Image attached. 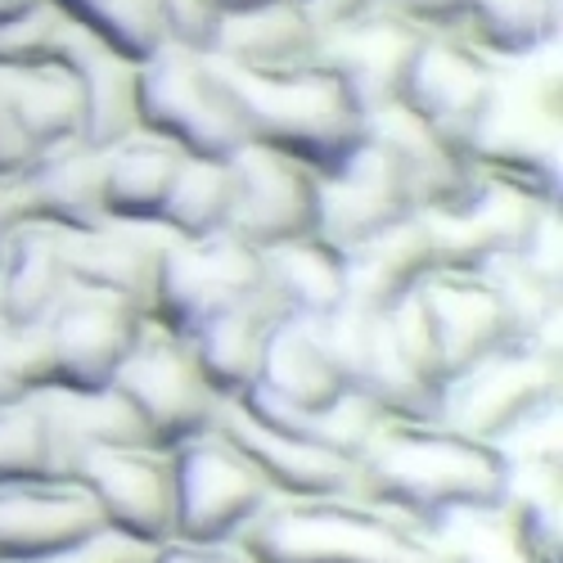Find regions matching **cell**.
Here are the masks:
<instances>
[{"label":"cell","instance_id":"1","mask_svg":"<svg viewBox=\"0 0 563 563\" xmlns=\"http://www.w3.org/2000/svg\"><path fill=\"white\" fill-rule=\"evenodd\" d=\"M505 487V451L442 424V419H433V424L388 419L379 438L356 460V496L401 514L424 532H433L460 509L500 505Z\"/></svg>","mask_w":563,"mask_h":563},{"label":"cell","instance_id":"2","mask_svg":"<svg viewBox=\"0 0 563 563\" xmlns=\"http://www.w3.org/2000/svg\"><path fill=\"white\" fill-rule=\"evenodd\" d=\"M234 550L249 563H442L433 532L361 496L271 500Z\"/></svg>","mask_w":563,"mask_h":563},{"label":"cell","instance_id":"3","mask_svg":"<svg viewBox=\"0 0 563 563\" xmlns=\"http://www.w3.org/2000/svg\"><path fill=\"white\" fill-rule=\"evenodd\" d=\"M221 64V59H217ZM225 68V64H221ZM240 90L249 118V140L307 163L316 176H330L347 163L369 135V113L330 64H307L294 73H240L225 68Z\"/></svg>","mask_w":563,"mask_h":563},{"label":"cell","instance_id":"4","mask_svg":"<svg viewBox=\"0 0 563 563\" xmlns=\"http://www.w3.org/2000/svg\"><path fill=\"white\" fill-rule=\"evenodd\" d=\"M468 154H474V163L492 180H509L545 203L563 199L554 45L500 64L492 104H487L474 140H468Z\"/></svg>","mask_w":563,"mask_h":563},{"label":"cell","instance_id":"5","mask_svg":"<svg viewBox=\"0 0 563 563\" xmlns=\"http://www.w3.org/2000/svg\"><path fill=\"white\" fill-rule=\"evenodd\" d=\"M140 131L185 158H234L249 145V118L225 68L180 45H163L140 64Z\"/></svg>","mask_w":563,"mask_h":563},{"label":"cell","instance_id":"6","mask_svg":"<svg viewBox=\"0 0 563 563\" xmlns=\"http://www.w3.org/2000/svg\"><path fill=\"white\" fill-rule=\"evenodd\" d=\"M550 410H559V343H509L455 374L442 393V424L492 446Z\"/></svg>","mask_w":563,"mask_h":563},{"label":"cell","instance_id":"7","mask_svg":"<svg viewBox=\"0 0 563 563\" xmlns=\"http://www.w3.org/2000/svg\"><path fill=\"white\" fill-rule=\"evenodd\" d=\"M113 388L131 401L150 442L163 451L217 429L221 397L203 379V369L190 352V339L163 330L154 320L145 324L140 343L113 374Z\"/></svg>","mask_w":563,"mask_h":563},{"label":"cell","instance_id":"8","mask_svg":"<svg viewBox=\"0 0 563 563\" xmlns=\"http://www.w3.org/2000/svg\"><path fill=\"white\" fill-rule=\"evenodd\" d=\"M176 537L185 545H234L257 514L275 500L257 468L217 429L172 446Z\"/></svg>","mask_w":563,"mask_h":563},{"label":"cell","instance_id":"9","mask_svg":"<svg viewBox=\"0 0 563 563\" xmlns=\"http://www.w3.org/2000/svg\"><path fill=\"white\" fill-rule=\"evenodd\" d=\"M77 483L90 492L109 532L140 550H163L176 537L172 451L163 446H90L77 455Z\"/></svg>","mask_w":563,"mask_h":563},{"label":"cell","instance_id":"10","mask_svg":"<svg viewBox=\"0 0 563 563\" xmlns=\"http://www.w3.org/2000/svg\"><path fill=\"white\" fill-rule=\"evenodd\" d=\"M257 289H262V253L244 244L234 230L208 234V240H172L150 320L190 339L203 320L244 302Z\"/></svg>","mask_w":563,"mask_h":563},{"label":"cell","instance_id":"11","mask_svg":"<svg viewBox=\"0 0 563 563\" xmlns=\"http://www.w3.org/2000/svg\"><path fill=\"white\" fill-rule=\"evenodd\" d=\"M150 316L135 302L104 294V289H81L73 285L64 302L51 311L45 347H51V374L59 393H96L109 388L131 347L145 334Z\"/></svg>","mask_w":563,"mask_h":563},{"label":"cell","instance_id":"12","mask_svg":"<svg viewBox=\"0 0 563 563\" xmlns=\"http://www.w3.org/2000/svg\"><path fill=\"white\" fill-rule=\"evenodd\" d=\"M424 221L438 266L455 271H487L500 257H523L537 234L559 217V203H545L509 180L483 185V195L464 212H415Z\"/></svg>","mask_w":563,"mask_h":563},{"label":"cell","instance_id":"13","mask_svg":"<svg viewBox=\"0 0 563 563\" xmlns=\"http://www.w3.org/2000/svg\"><path fill=\"white\" fill-rule=\"evenodd\" d=\"M234 172V208L230 230L257 253L316 234V208H320V176L266 145H249L230 158Z\"/></svg>","mask_w":563,"mask_h":563},{"label":"cell","instance_id":"14","mask_svg":"<svg viewBox=\"0 0 563 563\" xmlns=\"http://www.w3.org/2000/svg\"><path fill=\"white\" fill-rule=\"evenodd\" d=\"M415 217V195L397 167V158L365 135V145L339 163L330 176H320V208L316 234L330 240L339 253L361 249L374 234H384Z\"/></svg>","mask_w":563,"mask_h":563},{"label":"cell","instance_id":"15","mask_svg":"<svg viewBox=\"0 0 563 563\" xmlns=\"http://www.w3.org/2000/svg\"><path fill=\"white\" fill-rule=\"evenodd\" d=\"M104 221V154L86 145L36 154L23 172L0 180V230L55 225L81 234Z\"/></svg>","mask_w":563,"mask_h":563},{"label":"cell","instance_id":"16","mask_svg":"<svg viewBox=\"0 0 563 563\" xmlns=\"http://www.w3.org/2000/svg\"><path fill=\"white\" fill-rule=\"evenodd\" d=\"M415 298L429 316L438 365H442L446 384L455 374H464L468 365H478L483 356L519 343L514 339V320H509L496 285L487 279V271L438 266L424 285L415 289Z\"/></svg>","mask_w":563,"mask_h":563},{"label":"cell","instance_id":"17","mask_svg":"<svg viewBox=\"0 0 563 563\" xmlns=\"http://www.w3.org/2000/svg\"><path fill=\"white\" fill-rule=\"evenodd\" d=\"M369 135L397 158L415 195V212H464L483 195L487 176L474 163V154H468V145L442 135L406 104H388L379 113H369Z\"/></svg>","mask_w":563,"mask_h":563},{"label":"cell","instance_id":"18","mask_svg":"<svg viewBox=\"0 0 563 563\" xmlns=\"http://www.w3.org/2000/svg\"><path fill=\"white\" fill-rule=\"evenodd\" d=\"M496 73H500V59L474 51V45H464L455 36H424L401 104L429 126H438L442 135L468 145L492 104Z\"/></svg>","mask_w":563,"mask_h":563},{"label":"cell","instance_id":"19","mask_svg":"<svg viewBox=\"0 0 563 563\" xmlns=\"http://www.w3.org/2000/svg\"><path fill=\"white\" fill-rule=\"evenodd\" d=\"M419 45H424L419 27L384 10H365L361 19L324 27L320 59L347 81V90L361 100L365 113H379L388 104H401Z\"/></svg>","mask_w":563,"mask_h":563},{"label":"cell","instance_id":"20","mask_svg":"<svg viewBox=\"0 0 563 563\" xmlns=\"http://www.w3.org/2000/svg\"><path fill=\"white\" fill-rule=\"evenodd\" d=\"M167 249L172 230L158 221H104L96 230L68 234V275L81 289L118 294L150 316Z\"/></svg>","mask_w":563,"mask_h":563},{"label":"cell","instance_id":"21","mask_svg":"<svg viewBox=\"0 0 563 563\" xmlns=\"http://www.w3.org/2000/svg\"><path fill=\"white\" fill-rule=\"evenodd\" d=\"M217 433L240 451L275 500H307V496H356V464L330 451H316L307 442H294L257 424L234 401H221L217 410Z\"/></svg>","mask_w":563,"mask_h":563},{"label":"cell","instance_id":"22","mask_svg":"<svg viewBox=\"0 0 563 563\" xmlns=\"http://www.w3.org/2000/svg\"><path fill=\"white\" fill-rule=\"evenodd\" d=\"M324 23L311 0H262L221 19L212 59L240 73H294L320 64Z\"/></svg>","mask_w":563,"mask_h":563},{"label":"cell","instance_id":"23","mask_svg":"<svg viewBox=\"0 0 563 563\" xmlns=\"http://www.w3.org/2000/svg\"><path fill=\"white\" fill-rule=\"evenodd\" d=\"M104 528L81 483L0 487V559H45L96 541Z\"/></svg>","mask_w":563,"mask_h":563},{"label":"cell","instance_id":"24","mask_svg":"<svg viewBox=\"0 0 563 563\" xmlns=\"http://www.w3.org/2000/svg\"><path fill=\"white\" fill-rule=\"evenodd\" d=\"M73 289L68 275V230L55 225H10L0 230V324L32 330Z\"/></svg>","mask_w":563,"mask_h":563},{"label":"cell","instance_id":"25","mask_svg":"<svg viewBox=\"0 0 563 563\" xmlns=\"http://www.w3.org/2000/svg\"><path fill=\"white\" fill-rule=\"evenodd\" d=\"M279 320H289V316L279 311V302L262 285L257 294L217 311L212 320H203L190 334V352H195L203 379L212 384V393L221 401L244 397L262 379V356H266L271 330Z\"/></svg>","mask_w":563,"mask_h":563},{"label":"cell","instance_id":"26","mask_svg":"<svg viewBox=\"0 0 563 563\" xmlns=\"http://www.w3.org/2000/svg\"><path fill=\"white\" fill-rule=\"evenodd\" d=\"M64 59L77 68L81 81V104H86L81 145L109 154L126 145L131 135H140V64L109 51L96 36H86L81 27H73Z\"/></svg>","mask_w":563,"mask_h":563},{"label":"cell","instance_id":"27","mask_svg":"<svg viewBox=\"0 0 563 563\" xmlns=\"http://www.w3.org/2000/svg\"><path fill=\"white\" fill-rule=\"evenodd\" d=\"M234 406H240L244 415H253L257 424L275 429V433H285L294 442H307L316 451L343 455L352 464L365 455V446L379 438V429L388 424V415L369 397H361L356 388H347L334 406H324V410H298V406L279 401V397H271L266 388L253 384L244 397H234Z\"/></svg>","mask_w":563,"mask_h":563},{"label":"cell","instance_id":"28","mask_svg":"<svg viewBox=\"0 0 563 563\" xmlns=\"http://www.w3.org/2000/svg\"><path fill=\"white\" fill-rule=\"evenodd\" d=\"M0 90H5L10 113L27 135L32 154L81 145V122H86L81 81L64 55L36 68H0Z\"/></svg>","mask_w":563,"mask_h":563},{"label":"cell","instance_id":"29","mask_svg":"<svg viewBox=\"0 0 563 563\" xmlns=\"http://www.w3.org/2000/svg\"><path fill=\"white\" fill-rule=\"evenodd\" d=\"M438 271L433 240L419 217L374 234L347 253V298L369 311H393Z\"/></svg>","mask_w":563,"mask_h":563},{"label":"cell","instance_id":"30","mask_svg":"<svg viewBox=\"0 0 563 563\" xmlns=\"http://www.w3.org/2000/svg\"><path fill=\"white\" fill-rule=\"evenodd\" d=\"M262 285L289 320H324L347 302V253L320 234L262 253Z\"/></svg>","mask_w":563,"mask_h":563},{"label":"cell","instance_id":"31","mask_svg":"<svg viewBox=\"0 0 563 563\" xmlns=\"http://www.w3.org/2000/svg\"><path fill=\"white\" fill-rule=\"evenodd\" d=\"M81 446L68 438L45 393L0 406V487L77 483Z\"/></svg>","mask_w":563,"mask_h":563},{"label":"cell","instance_id":"32","mask_svg":"<svg viewBox=\"0 0 563 563\" xmlns=\"http://www.w3.org/2000/svg\"><path fill=\"white\" fill-rule=\"evenodd\" d=\"M257 388L298 410H324L347 393V374L324 347L316 320H279L262 356Z\"/></svg>","mask_w":563,"mask_h":563},{"label":"cell","instance_id":"33","mask_svg":"<svg viewBox=\"0 0 563 563\" xmlns=\"http://www.w3.org/2000/svg\"><path fill=\"white\" fill-rule=\"evenodd\" d=\"M185 154L158 135H131L104 154V217L109 221H158L176 185Z\"/></svg>","mask_w":563,"mask_h":563},{"label":"cell","instance_id":"34","mask_svg":"<svg viewBox=\"0 0 563 563\" xmlns=\"http://www.w3.org/2000/svg\"><path fill=\"white\" fill-rule=\"evenodd\" d=\"M230 208H234L230 158H185L158 225L172 230V240H208V234L230 230Z\"/></svg>","mask_w":563,"mask_h":563},{"label":"cell","instance_id":"35","mask_svg":"<svg viewBox=\"0 0 563 563\" xmlns=\"http://www.w3.org/2000/svg\"><path fill=\"white\" fill-rule=\"evenodd\" d=\"M55 5L64 10L73 27L96 36L109 51L126 55L131 64H145L167 45L154 0H55Z\"/></svg>","mask_w":563,"mask_h":563},{"label":"cell","instance_id":"36","mask_svg":"<svg viewBox=\"0 0 563 563\" xmlns=\"http://www.w3.org/2000/svg\"><path fill=\"white\" fill-rule=\"evenodd\" d=\"M51 410L59 415V424L68 429V438L90 451V446H154L140 415L131 410V401L109 384L96 393H59L51 388L45 393Z\"/></svg>","mask_w":563,"mask_h":563},{"label":"cell","instance_id":"37","mask_svg":"<svg viewBox=\"0 0 563 563\" xmlns=\"http://www.w3.org/2000/svg\"><path fill=\"white\" fill-rule=\"evenodd\" d=\"M433 545L442 563H537L514 541L500 505L492 509H460L433 528Z\"/></svg>","mask_w":563,"mask_h":563},{"label":"cell","instance_id":"38","mask_svg":"<svg viewBox=\"0 0 563 563\" xmlns=\"http://www.w3.org/2000/svg\"><path fill=\"white\" fill-rule=\"evenodd\" d=\"M55 374H51V347H45V330H14L0 324V406L27 401L36 393H51Z\"/></svg>","mask_w":563,"mask_h":563},{"label":"cell","instance_id":"39","mask_svg":"<svg viewBox=\"0 0 563 563\" xmlns=\"http://www.w3.org/2000/svg\"><path fill=\"white\" fill-rule=\"evenodd\" d=\"M158 19H163V36L167 45H180V51H199L212 55L217 32H221V0H154Z\"/></svg>","mask_w":563,"mask_h":563},{"label":"cell","instance_id":"40","mask_svg":"<svg viewBox=\"0 0 563 563\" xmlns=\"http://www.w3.org/2000/svg\"><path fill=\"white\" fill-rule=\"evenodd\" d=\"M150 550H140L135 541L118 537V532H100L96 541H86L77 550L64 554H45V559H0V563H145Z\"/></svg>","mask_w":563,"mask_h":563},{"label":"cell","instance_id":"41","mask_svg":"<svg viewBox=\"0 0 563 563\" xmlns=\"http://www.w3.org/2000/svg\"><path fill=\"white\" fill-rule=\"evenodd\" d=\"M32 145H27V135L19 131L14 113H10V100H5V90H0V180H10L14 172H23L32 163Z\"/></svg>","mask_w":563,"mask_h":563},{"label":"cell","instance_id":"42","mask_svg":"<svg viewBox=\"0 0 563 563\" xmlns=\"http://www.w3.org/2000/svg\"><path fill=\"white\" fill-rule=\"evenodd\" d=\"M145 563H249L234 545H185V541H172L163 550H154Z\"/></svg>","mask_w":563,"mask_h":563},{"label":"cell","instance_id":"43","mask_svg":"<svg viewBox=\"0 0 563 563\" xmlns=\"http://www.w3.org/2000/svg\"><path fill=\"white\" fill-rule=\"evenodd\" d=\"M36 5H45V0H0V23H14Z\"/></svg>","mask_w":563,"mask_h":563}]
</instances>
